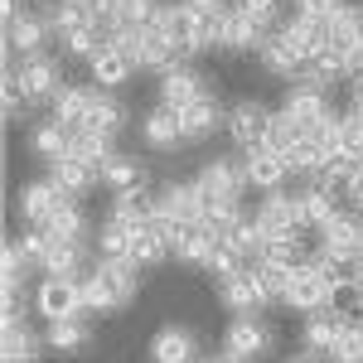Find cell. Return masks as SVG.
Instances as JSON below:
<instances>
[{"label": "cell", "mask_w": 363, "mask_h": 363, "mask_svg": "<svg viewBox=\"0 0 363 363\" xmlns=\"http://www.w3.org/2000/svg\"><path fill=\"white\" fill-rule=\"evenodd\" d=\"M5 83L20 87V97H25L29 107H34V102H54L58 92H63V68H58V58H49V54H29V58L5 54Z\"/></svg>", "instance_id": "obj_1"}, {"label": "cell", "mask_w": 363, "mask_h": 363, "mask_svg": "<svg viewBox=\"0 0 363 363\" xmlns=\"http://www.w3.org/2000/svg\"><path fill=\"white\" fill-rule=\"evenodd\" d=\"M150 213H155V223H165L169 233H179V228H189V223H203L208 199L199 189V179H174V184H165V189L155 194Z\"/></svg>", "instance_id": "obj_2"}, {"label": "cell", "mask_w": 363, "mask_h": 363, "mask_svg": "<svg viewBox=\"0 0 363 363\" xmlns=\"http://www.w3.org/2000/svg\"><path fill=\"white\" fill-rule=\"evenodd\" d=\"M315 257H325L339 272L359 267L363 262V213H344V208H339L335 218L320 228V252H315Z\"/></svg>", "instance_id": "obj_3"}, {"label": "cell", "mask_w": 363, "mask_h": 363, "mask_svg": "<svg viewBox=\"0 0 363 363\" xmlns=\"http://www.w3.org/2000/svg\"><path fill=\"white\" fill-rule=\"evenodd\" d=\"M34 315L39 320H87V306H83V277L68 281V277H44L34 286Z\"/></svg>", "instance_id": "obj_4"}, {"label": "cell", "mask_w": 363, "mask_h": 363, "mask_svg": "<svg viewBox=\"0 0 363 363\" xmlns=\"http://www.w3.org/2000/svg\"><path fill=\"white\" fill-rule=\"evenodd\" d=\"M54 39V25H49V15L44 10H20V15H10L5 20V54L10 58H29V54H44V44Z\"/></svg>", "instance_id": "obj_5"}, {"label": "cell", "mask_w": 363, "mask_h": 363, "mask_svg": "<svg viewBox=\"0 0 363 363\" xmlns=\"http://www.w3.org/2000/svg\"><path fill=\"white\" fill-rule=\"evenodd\" d=\"M218 301H223L233 315H257V310L267 306V301H277V296L267 291V281L257 277L252 267H242V272H233V277H218Z\"/></svg>", "instance_id": "obj_6"}, {"label": "cell", "mask_w": 363, "mask_h": 363, "mask_svg": "<svg viewBox=\"0 0 363 363\" xmlns=\"http://www.w3.org/2000/svg\"><path fill=\"white\" fill-rule=\"evenodd\" d=\"M223 354H233L238 363H252V359H262V354H272L267 320L262 315H233V325H228V335H223Z\"/></svg>", "instance_id": "obj_7"}, {"label": "cell", "mask_w": 363, "mask_h": 363, "mask_svg": "<svg viewBox=\"0 0 363 363\" xmlns=\"http://www.w3.org/2000/svg\"><path fill=\"white\" fill-rule=\"evenodd\" d=\"M194 179H199V189H203L208 203L213 199H242V189H247V169H242V160H233V155L203 160V169H199Z\"/></svg>", "instance_id": "obj_8"}, {"label": "cell", "mask_w": 363, "mask_h": 363, "mask_svg": "<svg viewBox=\"0 0 363 363\" xmlns=\"http://www.w3.org/2000/svg\"><path fill=\"white\" fill-rule=\"evenodd\" d=\"M63 203H68V194L58 189L49 174H44V179H29V184H20V194H15V208H20V218H25L29 228H44V223L58 213V208H63Z\"/></svg>", "instance_id": "obj_9"}, {"label": "cell", "mask_w": 363, "mask_h": 363, "mask_svg": "<svg viewBox=\"0 0 363 363\" xmlns=\"http://www.w3.org/2000/svg\"><path fill=\"white\" fill-rule=\"evenodd\" d=\"M174 63H184V49H179V39L169 34L165 25H150L140 29V39H136V68H174Z\"/></svg>", "instance_id": "obj_10"}, {"label": "cell", "mask_w": 363, "mask_h": 363, "mask_svg": "<svg viewBox=\"0 0 363 363\" xmlns=\"http://www.w3.org/2000/svg\"><path fill=\"white\" fill-rule=\"evenodd\" d=\"M257 228H262V238L267 242H281V238H301V223H296V194H267L262 199V208L252 213Z\"/></svg>", "instance_id": "obj_11"}, {"label": "cell", "mask_w": 363, "mask_h": 363, "mask_svg": "<svg viewBox=\"0 0 363 363\" xmlns=\"http://www.w3.org/2000/svg\"><path fill=\"white\" fill-rule=\"evenodd\" d=\"M199 97H208V83H203V73L199 68H189V63H174V68H165L160 73V107H189V102H199Z\"/></svg>", "instance_id": "obj_12"}, {"label": "cell", "mask_w": 363, "mask_h": 363, "mask_svg": "<svg viewBox=\"0 0 363 363\" xmlns=\"http://www.w3.org/2000/svg\"><path fill=\"white\" fill-rule=\"evenodd\" d=\"M344 325H349V315L335 306L325 310H310L306 325H301V339H306V354H320V359H330V349L339 344V335H344Z\"/></svg>", "instance_id": "obj_13"}, {"label": "cell", "mask_w": 363, "mask_h": 363, "mask_svg": "<svg viewBox=\"0 0 363 363\" xmlns=\"http://www.w3.org/2000/svg\"><path fill=\"white\" fill-rule=\"evenodd\" d=\"M242 169H247V184H252V189H262V194H277L281 184L291 179V169H286V155L267 150V145H252L247 155H242Z\"/></svg>", "instance_id": "obj_14"}, {"label": "cell", "mask_w": 363, "mask_h": 363, "mask_svg": "<svg viewBox=\"0 0 363 363\" xmlns=\"http://www.w3.org/2000/svg\"><path fill=\"white\" fill-rule=\"evenodd\" d=\"M199 339L184 325H160L150 339V363H199Z\"/></svg>", "instance_id": "obj_15"}, {"label": "cell", "mask_w": 363, "mask_h": 363, "mask_svg": "<svg viewBox=\"0 0 363 363\" xmlns=\"http://www.w3.org/2000/svg\"><path fill=\"white\" fill-rule=\"evenodd\" d=\"M335 213H339V203H335V189H330V184H301V189H296V223H301V233H306V228L320 233Z\"/></svg>", "instance_id": "obj_16"}, {"label": "cell", "mask_w": 363, "mask_h": 363, "mask_svg": "<svg viewBox=\"0 0 363 363\" xmlns=\"http://www.w3.org/2000/svg\"><path fill=\"white\" fill-rule=\"evenodd\" d=\"M257 54H262V68H267V73H277V78H296V83H301V73H306V54H301L281 29H272V34L262 39Z\"/></svg>", "instance_id": "obj_17"}, {"label": "cell", "mask_w": 363, "mask_h": 363, "mask_svg": "<svg viewBox=\"0 0 363 363\" xmlns=\"http://www.w3.org/2000/svg\"><path fill=\"white\" fill-rule=\"evenodd\" d=\"M267 121H272V112H267L262 102H238V107H228L223 126L242 150H252V145H262V136H267Z\"/></svg>", "instance_id": "obj_18"}, {"label": "cell", "mask_w": 363, "mask_h": 363, "mask_svg": "<svg viewBox=\"0 0 363 363\" xmlns=\"http://www.w3.org/2000/svg\"><path fill=\"white\" fill-rule=\"evenodd\" d=\"M92 97H97V87H87V83H63V92H58L54 102H49V116H54L58 126L78 131V126H87Z\"/></svg>", "instance_id": "obj_19"}, {"label": "cell", "mask_w": 363, "mask_h": 363, "mask_svg": "<svg viewBox=\"0 0 363 363\" xmlns=\"http://www.w3.org/2000/svg\"><path fill=\"white\" fill-rule=\"evenodd\" d=\"M25 145L44 160V165H54V160H68V145H73V131L68 126H58L54 116L49 121H34L25 131Z\"/></svg>", "instance_id": "obj_20"}, {"label": "cell", "mask_w": 363, "mask_h": 363, "mask_svg": "<svg viewBox=\"0 0 363 363\" xmlns=\"http://www.w3.org/2000/svg\"><path fill=\"white\" fill-rule=\"evenodd\" d=\"M359 44H363V10L359 5H339L335 15L325 20V49L349 54V49H359Z\"/></svg>", "instance_id": "obj_21"}, {"label": "cell", "mask_w": 363, "mask_h": 363, "mask_svg": "<svg viewBox=\"0 0 363 363\" xmlns=\"http://www.w3.org/2000/svg\"><path fill=\"white\" fill-rule=\"evenodd\" d=\"M218 242H223V238H218L208 223H189V228L174 233V257L189 262V267H208V257L218 252Z\"/></svg>", "instance_id": "obj_22"}, {"label": "cell", "mask_w": 363, "mask_h": 363, "mask_svg": "<svg viewBox=\"0 0 363 363\" xmlns=\"http://www.w3.org/2000/svg\"><path fill=\"white\" fill-rule=\"evenodd\" d=\"M140 140H145L150 150H174V145H184L179 112H174V107H155V112H145V116H140Z\"/></svg>", "instance_id": "obj_23"}, {"label": "cell", "mask_w": 363, "mask_h": 363, "mask_svg": "<svg viewBox=\"0 0 363 363\" xmlns=\"http://www.w3.org/2000/svg\"><path fill=\"white\" fill-rule=\"evenodd\" d=\"M223 121H228V112H218L213 97H199L189 107H179V131H184V140H208Z\"/></svg>", "instance_id": "obj_24"}, {"label": "cell", "mask_w": 363, "mask_h": 363, "mask_svg": "<svg viewBox=\"0 0 363 363\" xmlns=\"http://www.w3.org/2000/svg\"><path fill=\"white\" fill-rule=\"evenodd\" d=\"M267 34H272V29H262L257 20H247L242 10H228L223 20H218V44H223V49H238V54H242V49H262Z\"/></svg>", "instance_id": "obj_25"}, {"label": "cell", "mask_w": 363, "mask_h": 363, "mask_svg": "<svg viewBox=\"0 0 363 363\" xmlns=\"http://www.w3.org/2000/svg\"><path fill=\"white\" fill-rule=\"evenodd\" d=\"M97 179L107 184V189H116V194H126V189H145V169H140L136 155H121V150H112L102 165H97Z\"/></svg>", "instance_id": "obj_26"}, {"label": "cell", "mask_w": 363, "mask_h": 363, "mask_svg": "<svg viewBox=\"0 0 363 363\" xmlns=\"http://www.w3.org/2000/svg\"><path fill=\"white\" fill-rule=\"evenodd\" d=\"M92 272H97V277H107V286L121 296V306H126V301H136V281H140V262H136V257H97V262H92Z\"/></svg>", "instance_id": "obj_27"}, {"label": "cell", "mask_w": 363, "mask_h": 363, "mask_svg": "<svg viewBox=\"0 0 363 363\" xmlns=\"http://www.w3.org/2000/svg\"><path fill=\"white\" fill-rule=\"evenodd\" d=\"M131 257H136L140 267H150V262H160V257H174V233L150 218L145 228L131 233Z\"/></svg>", "instance_id": "obj_28"}, {"label": "cell", "mask_w": 363, "mask_h": 363, "mask_svg": "<svg viewBox=\"0 0 363 363\" xmlns=\"http://www.w3.org/2000/svg\"><path fill=\"white\" fill-rule=\"evenodd\" d=\"M44 15H49V25H54V39H68V34H78V29L97 25V15H92L87 0H49Z\"/></svg>", "instance_id": "obj_29"}, {"label": "cell", "mask_w": 363, "mask_h": 363, "mask_svg": "<svg viewBox=\"0 0 363 363\" xmlns=\"http://www.w3.org/2000/svg\"><path fill=\"white\" fill-rule=\"evenodd\" d=\"M87 267V252H83V242H58V238H49V252H44V277H68V281H78V277H87L83 272Z\"/></svg>", "instance_id": "obj_30"}, {"label": "cell", "mask_w": 363, "mask_h": 363, "mask_svg": "<svg viewBox=\"0 0 363 363\" xmlns=\"http://www.w3.org/2000/svg\"><path fill=\"white\" fill-rule=\"evenodd\" d=\"M281 34H286V39H291V44L306 54V63L320 54V49H325V20H315V15H301V10H291V15H286Z\"/></svg>", "instance_id": "obj_31"}, {"label": "cell", "mask_w": 363, "mask_h": 363, "mask_svg": "<svg viewBox=\"0 0 363 363\" xmlns=\"http://www.w3.org/2000/svg\"><path fill=\"white\" fill-rule=\"evenodd\" d=\"M131 73H136V58H131V54H121L112 39H107V49H102V54L92 58V83H97V87H107V92H112V87H121L126 78H131Z\"/></svg>", "instance_id": "obj_32"}, {"label": "cell", "mask_w": 363, "mask_h": 363, "mask_svg": "<svg viewBox=\"0 0 363 363\" xmlns=\"http://www.w3.org/2000/svg\"><path fill=\"white\" fill-rule=\"evenodd\" d=\"M49 179H54L68 199H78V194H87L92 184H102V179H97V165H83V160H73V155H68V160H54V165H49Z\"/></svg>", "instance_id": "obj_33"}, {"label": "cell", "mask_w": 363, "mask_h": 363, "mask_svg": "<svg viewBox=\"0 0 363 363\" xmlns=\"http://www.w3.org/2000/svg\"><path fill=\"white\" fill-rule=\"evenodd\" d=\"M121 126H126V107H121V97H116V92H102V87H97V97H92V112H87V131L116 136Z\"/></svg>", "instance_id": "obj_34"}, {"label": "cell", "mask_w": 363, "mask_h": 363, "mask_svg": "<svg viewBox=\"0 0 363 363\" xmlns=\"http://www.w3.org/2000/svg\"><path fill=\"white\" fill-rule=\"evenodd\" d=\"M44 339L29 330L25 315H5V359H39Z\"/></svg>", "instance_id": "obj_35"}, {"label": "cell", "mask_w": 363, "mask_h": 363, "mask_svg": "<svg viewBox=\"0 0 363 363\" xmlns=\"http://www.w3.org/2000/svg\"><path fill=\"white\" fill-rule=\"evenodd\" d=\"M44 344L58 354H83L87 349V320H54L44 330Z\"/></svg>", "instance_id": "obj_36"}, {"label": "cell", "mask_w": 363, "mask_h": 363, "mask_svg": "<svg viewBox=\"0 0 363 363\" xmlns=\"http://www.w3.org/2000/svg\"><path fill=\"white\" fill-rule=\"evenodd\" d=\"M112 140L116 136H102V131L78 126V131H73V145H68V155H73V160H83V165H102V160L112 155Z\"/></svg>", "instance_id": "obj_37"}, {"label": "cell", "mask_w": 363, "mask_h": 363, "mask_svg": "<svg viewBox=\"0 0 363 363\" xmlns=\"http://www.w3.org/2000/svg\"><path fill=\"white\" fill-rule=\"evenodd\" d=\"M44 233H49V238H58V242H83V238H87V218H83V208H78V203L68 199V203L58 208L54 218L44 223Z\"/></svg>", "instance_id": "obj_38"}, {"label": "cell", "mask_w": 363, "mask_h": 363, "mask_svg": "<svg viewBox=\"0 0 363 363\" xmlns=\"http://www.w3.org/2000/svg\"><path fill=\"white\" fill-rule=\"evenodd\" d=\"M339 78H349V73H344V54H335V49H320L301 73V83H315V87H330Z\"/></svg>", "instance_id": "obj_39"}, {"label": "cell", "mask_w": 363, "mask_h": 363, "mask_svg": "<svg viewBox=\"0 0 363 363\" xmlns=\"http://www.w3.org/2000/svg\"><path fill=\"white\" fill-rule=\"evenodd\" d=\"M83 306H87V315H107V310L121 306V296L107 286V277L87 272V277H83Z\"/></svg>", "instance_id": "obj_40"}, {"label": "cell", "mask_w": 363, "mask_h": 363, "mask_svg": "<svg viewBox=\"0 0 363 363\" xmlns=\"http://www.w3.org/2000/svg\"><path fill=\"white\" fill-rule=\"evenodd\" d=\"M335 150H339V155H354V160H363V112H344V116H339Z\"/></svg>", "instance_id": "obj_41"}, {"label": "cell", "mask_w": 363, "mask_h": 363, "mask_svg": "<svg viewBox=\"0 0 363 363\" xmlns=\"http://www.w3.org/2000/svg\"><path fill=\"white\" fill-rule=\"evenodd\" d=\"M296 140H301V126H296V121H291L286 112H272V121H267V136H262V145H267V150H277V155H286V150H291Z\"/></svg>", "instance_id": "obj_42"}, {"label": "cell", "mask_w": 363, "mask_h": 363, "mask_svg": "<svg viewBox=\"0 0 363 363\" xmlns=\"http://www.w3.org/2000/svg\"><path fill=\"white\" fill-rule=\"evenodd\" d=\"M97 257H131V228L102 218V228H97Z\"/></svg>", "instance_id": "obj_43"}, {"label": "cell", "mask_w": 363, "mask_h": 363, "mask_svg": "<svg viewBox=\"0 0 363 363\" xmlns=\"http://www.w3.org/2000/svg\"><path fill=\"white\" fill-rule=\"evenodd\" d=\"M330 363H363V325H359V320L344 325L339 344L330 349Z\"/></svg>", "instance_id": "obj_44"}, {"label": "cell", "mask_w": 363, "mask_h": 363, "mask_svg": "<svg viewBox=\"0 0 363 363\" xmlns=\"http://www.w3.org/2000/svg\"><path fill=\"white\" fill-rule=\"evenodd\" d=\"M233 10H242L247 20H257L262 29H272V25H277V15H281V0H238Z\"/></svg>", "instance_id": "obj_45"}, {"label": "cell", "mask_w": 363, "mask_h": 363, "mask_svg": "<svg viewBox=\"0 0 363 363\" xmlns=\"http://www.w3.org/2000/svg\"><path fill=\"white\" fill-rule=\"evenodd\" d=\"M179 5H184V10L194 15L199 25H218V20H223L228 10H233L228 0H179Z\"/></svg>", "instance_id": "obj_46"}, {"label": "cell", "mask_w": 363, "mask_h": 363, "mask_svg": "<svg viewBox=\"0 0 363 363\" xmlns=\"http://www.w3.org/2000/svg\"><path fill=\"white\" fill-rule=\"evenodd\" d=\"M208 272H213V277H233V272H242V257L228 247V242H218V252L208 257Z\"/></svg>", "instance_id": "obj_47"}, {"label": "cell", "mask_w": 363, "mask_h": 363, "mask_svg": "<svg viewBox=\"0 0 363 363\" xmlns=\"http://www.w3.org/2000/svg\"><path fill=\"white\" fill-rule=\"evenodd\" d=\"M339 5H344V0H296V10H301V15H315V20H330Z\"/></svg>", "instance_id": "obj_48"}, {"label": "cell", "mask_w": 363, "mask_h": 363, "mask_svg": "<svg viewBox=\"0 0 363 363\" xmlns=\"http://www.w3.org/2000/svg\"><path fill=\"white\" fill-rule=\"evenodd\" d=\"M5 116H10V121L25 116V97H20V87H15V83H5Z\"/></svg>", "instance_id": "obj_49"}, {"label": "cell", "mask_w": 363, "mask_h": 363, "mask_svg": "<svg viewBox=\"0 0 363 363\" xmlns=\"http://www.w3.org/2000/svg\"><path fill=\"white\" fill-rule=\"evenodd\" d=\"M344 199H349V208H354V213H363V169L344 184Z\"/></svg>", "instance_id": "obj_50"}, {"label": "cell", "mask_w": 363, "mask_h": 363, "mask_svg": "<svg viewBox=\"0 0 363 363\" xmlns=\"http://www.w3.org/2000/svg\"><path fill=\"white\" fill-rule=\"evenodd\" d=\"M349 112H363V78H354V92H349Z\"/></svg>", "instance_id": "obj_51"}, {"label": "cell", "mask_w": 363, "mask_h": 363, "mask_svg": "<svg viewBox=\"0 0 363 363\" xmlns=\"http://www.w3.org/2000/svg\"><path fill=\"white\" fill-rule=\"evenodd\" d=\"M349 286H354V296L363 301V262H359V267H349Z\"/></svg>", "instance_id": "obj_52"}, {"label": "cell", "mask_w": 363, "mask_h": 363, "mask_svg": "<svg viewBox=\"0 0 363 363\" xmlns=\"http://www.w3.org/2000/svg\"><path fill=\"white\" fill-rule=\"evenodd\" d=\"M286 363H320V354H291Z\"/></svg>", "instance_id": "obj_53"}, {"label": "cell", "mask_w": 363, "mask_h": 363, "mask_svg": "<svg viewBox=\"0 0 363 363\" xmlns=\"http://www.w3.org/2000/svg\"><path fill=\"white\" fill-rule=\"evenodd\" d=\"M199 363H238L233 354H213V359H199Z\"/></svg>", "instance_id": "obj_54"}, {"label": "cell", "mask_w": 363, "mask_h": 363, "mask_svg": "<svg viewBox=\"0 0 363 363\" xmlns=\"http://www.w3.org/2000/svg\"><path fill=\"white\" fill-rule=\"evenodd\" d=\"M5 363H39V359H5Z\"/></svg>", "instance_id": "obj_55"}, {"label": "cell", "mask_w": 363, "mask_h": 363, "mask_svg": "<svg viewBox=\"0 0 363 363\" xmlns=\"http://www.w3.org/2000/svg\"><path fill=\"white\" fill-rule=\"evenodd\" d=\"M359 325H363V315H359Z\"/></svg>", "instance_id": "obj_56"}]
</instances>
